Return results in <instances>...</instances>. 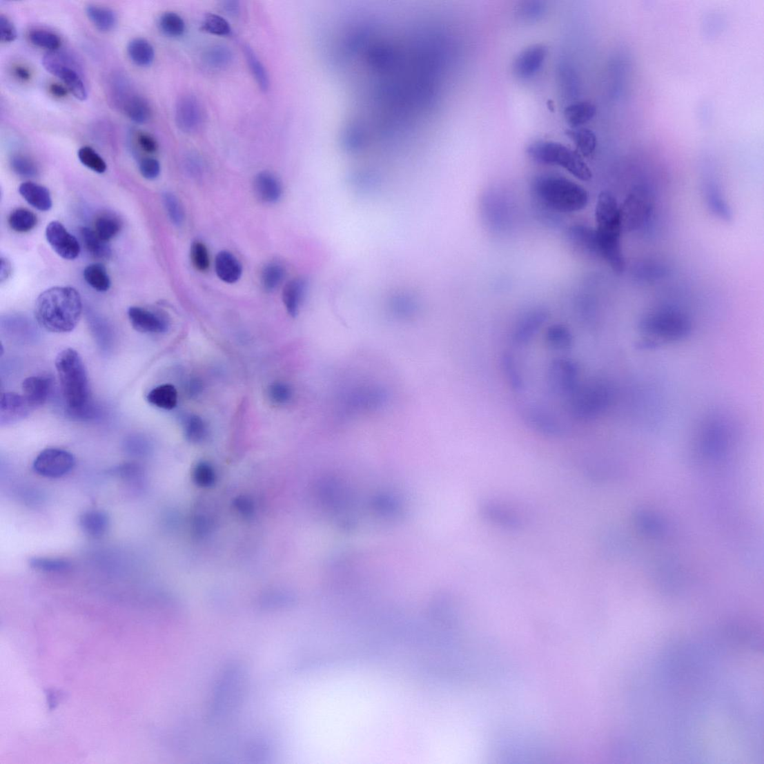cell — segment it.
<instances>
[{
  "label": "cell",
  "instance_id": "29",
  "mask_svg": "<svg viewBox=\"0 0 764 764\" xmlns=\"http://www.w3.org/2000/svg\"><path fill=\"white\" fill-rule=\"evenodd\" d=\"M244 52L248 68H250L257 86L262 91H268L271 86L268 70L250 46L245 45Z\"/></svg>",
  "mask_w": 764,
  "mask_h": 764
},
{
  "label": "cell",
  "instance_id": "54",
  "mask_svg": "<svg viewBox=\"0 0 764 764\" xmlns=\"http://www.w3.org/2000/svg\"><path fill=\"white\" fill-rule=\"evenodd\" d=\"M50 93L55 97L62 98L68 95V89L58 83H53L50 86Z\"/></svg>",
  "mask_w": 764,
  "mask_h": 764
},
{
  "label": "cell",
  "instance_id": "1",
  "mask_svg": "<svg viewBox=\"0 0 764 764\" xmlns=\"http://www.w3.org/2000/svg\"><path fill=\"white\" fill-rule=\"evenodd\" d=\"M82 311L79 293L71 287H54L37 299L35 317L39 326L52 333H68L79 324Z\"/></svg>",
  "mask_w": 764,
  "mask_h": 764
},
{
  "label": "cell",
  "instance_id": "50",
  "mask_svg": "<svg viewBox=\"0 0 764 764\" xmlns=\"http://www.w3.org/2000/svg\"><path fill=\"white\" fill-rule=\"evenodd\" d=\"M137 142L141 148L147 153H154L159 149L158 142L151 135L141 133L137 135Z\"/></svg>",
  "mask_w": 764,
  "mask_h": 764
},
{
  "label": "cell",
  "instance_id": "19",
  "mask_svg": "<svg viewBox=\"0 0 764 764\" xmlns=\"http://www.w3.org/2000/svg\"><path fill=\"white\" fill-rule=\"evenodd\" d=\"M19 192L28 204L39 210L48 211L52 206L50 190L38 184L31 182L22 183Z\"/></svg>",
  "mask_w": 764,
  "mask_h": 764
},
{
  "label": "cell",
  "instance_id": "40",
  "mask_svg": "<svg viewBox=\"0 0 764 764\" xmlns=\"http://www.w3.org/2000/svg\"><path fill=\"white\" fill-rule=\"evenodd\" d=\"M119 230H121V224L113 217L103 216L96 221L95 232L106 242L112 240L119 233Z\"/></svg>",
  "mask_w": 764,
  "mask_h": 764
},
{
  "label": "cell",
  "instance_id": "17",
  "mask_svg": "<svg viewBox=\"0 0 764 764\" xmlns=\"http://www.w3.org/2000/svg\"><path fill=\"white\" fill-rule=\"evenodd\" d=\"M79 527L86 536L95 539L104 537L110 525L108 514L99 510L83 513L79 518Z\"/></svg>",
  "mask_w": 764,
  "mask_h": 764
},
{
  "label": "cell",
  "instance_id": "10",
  "mask_svg": "<svg viewBox=\"0 0 764 764\" xmlns=\"http://www.w3.org/2000/svg\"><path fill=\"white\" fill-rule=\"evenodd\" d=\"M175 119L183 133L197 132L204 122V110L198 99L190 95L182 96L175 108Z\"/></svg>",
  "mask_w": 764,
  "mask_h": 764
},
{
  "label": "cell",
  "instance_id": "11",
  "mask_svg": "<svg viewBox=\"0 0 764 764\" xmlns=\"http://www.w3.org/2000/svg\"><path fill=\"white\" fill-rule=\"evenodd\" d=\"M46 237L53 251L63 259L73 260L79 256L81 248L77 239L58 221H52L46 228Z\"/></svg>",
  "mask_w": 764,
  "mask_h": 764
},
{
  "label": "cell",
  "instance_id": "48",
  "mask_svg": "<svg viewBox=\"0 0 764 764\" xmlns=\"http://www.w3.org/2000/svg\"><path fill=\"white\" fill-rule=\"evenodd\" d=\"M17 37L13 23L3 14L0 15V40L3 43H12Z\"/></svg>",
  "mask_w": 764,
  "mask_h": 764
},
{
  "label": "cell",
  "instance_id": "44",
  "mask_svg": "<svg viewBox=\"0 0 764 764\" xmlns=\"http://www.w3.org/2000/svg\"><path fill=\"white\" fill-rule=\"evenodd\" d=\"M11 164L13 170L21 177H34L38 174V168H37L35 164L23 155H17L14 156Z\"/></svg>",
  "mask_w": 764,
  "mask_h": 764
},
{
  "label": "cell",
  "instance_id": "27",
  "mask_svg": "<svg viewBox=\"0 0 764 764\" xmlns=\"http://www.w3.org/2000/svg\"><path fill=\"white\" fill-rule=\"evenodd\" d=\"M566 135L571 139L577 147V149L585 157H591L596 150L598 144L596 134L587 128H571L566 132Z\"/></svg>",
  "mask_w": 764,
  "mask_h": 764
},
{
  "label": "cell",
  "instance_id": "43",
  "mask_svg": "<svg viewBox=\"0 0 764 764\" xmlns=\"http://www.w3.org/2000/svg\"><path fill=\"white\" fill-rule=\"evenodd\" d=\"M163 202L172 223L176 226H181L185 215L177 197L172 193L167 192L164 193Z\"/></svg>",
  "mask_w": 764,
  "mask_h": 764
},
{
  "label": "cell",
  "instance_id": "35",
  "mask_svg": "<svg viewBox=\"0 0 764 764\" xmlns=\"http://www.w3.org/2000/svg\"><path fill=\"white\" fill-rule=\"evenodd\" d=\"M159 26L161 31L170 38H179L186 30L185 21L179 14L173 12H165L160 17Z\"/></svg>",
  "mask_w": 764,
  "mask_h": 764
},
{
  "label": "cell",
  "instance_id": "4",
  "mask_svg": "<svg viewBox=\"0 0 764 764\" xmlns=\"http://www.w3.org/2000/svg\"><path fill=\"white\" fill-rule=\"evenodd\" d=\"M527 153L533 161L542 165L559 166L580 180L587 182L592 179V171L581 155L562 144L536 141L528 146Z\"/></svg>",
  "mask_w": 764,
  "mask_h": 764
},
{
  "label": "cell",
  "instance_id": "38",
  "mask_svg": "<svg viewBox=\"0 0 764 764\" xmlns=\"http://www.w3.org/2000/svg\"><path fill=\"white\" fill-rule=\"evenodd\" d=\"M201 30L217 36H228L231 34L232 28L222 16L216 14H208L202 23Z\"/></svg>",
  "mask_w": 764,
  "mask_h": 764
},
{
  "label": "cell",
  "instance_id": "26",
  "mask_svg": "<svg viewBox=\"0 0 764 764\" xmlns=\"http://www.w3.org/2000/svg\"><path fill=\"white\" fill-rule=\"evenodd\" d=\"M127 52L132 61L139 67L151 66L155 59L153 45L144 39H135L128 43Z\"/></svg>",
  "mask_w": 764,
  "mask_h": 764
},
{
  "label": "cell",
  "instance_id": "49",
  "mask_svg": "<svg viewBox=\"0 0 764 764\" xmlns=\"http://www.w3.org/2000/svg\"><path fill=\"white\" fill-rule=\"evenodd\" d=\"M636 272L640 280L650 281L662 277L665 273V268L661 265L651 264L639 266Z\"/></svg>",
  "mask_w": 764,
  "mask_h": 764
},
{
  "label": "cell",
  "instance_id": "56",
  "mask_svg": "<svg viewBox=\"0 0 764 764\" xmlns=\"http://www.w3.org/2000/svg\"><path fill=\"white\" fill-rule=\"evenodd\" d=\"M15 76L21 81H28L31 78V72L26 68L23 66H17L14 70Z\"/></svg>",
  "mask_w": 764,
  "mask_h": 764
},
{
  "label": "cell",
  "instance_id": "25",
  "mask_svg": "<svg viewBox=\"0 0 764 764\" xmlns=\"http://www.w3.org/2000/svg\"><path fill=\"white\" fill-rule=\"evenodd\" d=\"M86 14L90 22L101 32L112 31L117 25L116 14L108 7L90 5L86 8Z\"/></svg>",
  "mask_w": 764,
  "mask_h": 764
},
{
  "label": "cell",
  "instance_id": "12",
  "mask_svg": "<svg viewBox=\"0 0 764 764\" xmlns=\"http://www.w3.org/2000/svg\"><path fill=\"white\" fill-rule=\"evenodd\" d=\"M547 55L545 46L532 45L522 51L513 63V72L521 79H529L535 77L544 64Z\"/></svg>",
  "mask_w": 764,
  "mask_h": 764
},
{
  "label": "cell",
  "instance_id": "23",
  "mask_svg": "<svg viewBox=\"0 0 764 764\" xmlns=\"http://www.w3.org/2000/svg\"><path fill=\"white\" fill-rule=\"evenodd\" d=\"M596 114V107L587 101L570 105L565 110L566 121L572 128H578L591 121Z\"/></svg>",
  "mask_w": 764,
  "mask_h": 764
},
{
  "label": "cell",
  "instance_id": "7",
  "mask_svg": "<svg viewBox=\"0 0 764 764\" xmlns=\"http://www.w3.org/2000/svg\"><path fill=\"white\" fill-rule=\"evenodd\" d=\"M482 518L496 527L509 531L522 529L528 518L518 505L500 500H487L480 506Z\"/></svg>",
  "mask_w": 764,
  "mask_h": 764
},
{
  "label": "cell",
  "instance_id": "22",
  "mask_svg": "<svg viewBox=\"0 0 764 764\" xmlns=\"http://www.w3.org/2000/svg\"><path fill=\"white\" fill-rule=\"evenodd\" d=\"M122 109L127 117L136 124H146L152 116L149 103L144 97L134 94L126 101Z\"/></svg>",
  "mask_w": 764,
  "mask_h": 764
},
{
  "label": "cell",
  "instance_id": "28",
  "mask_svg": "<svg viewBox=\"0 0 764 764\" xmlns=\"http://www.w3.org/2000/svg\"><path fill=\"white\" fill-rule=\"evenodd\" d=\"M705 196L707 206L716 217L725 221H729L732 219V210L723 198L717 186L714 184L706 186Z\"/></svg>",
  "mask_w": 764,
  "mask_h": 764
},
{
  "label": "cell",
  "instance_id": "55",
  "mask_svg": "<svg viewBox=\"0 0 764 764\" xmlns=\"http://www.w3.org/2000/svg\"><path fill=\"white\" fill-rule=\"evenodd\" d=\"M223 8L226 13L230 15H237L240 12V3L237 1L224 2Z\"/></svg>",
  "mask_w": 764,
  "mask_h": 764
},
{
  "label": "cell",
  "instance_id": "46",
  "mask_svg": "<svg viewBox=\"0 0 764 764\" xmlns=\"http://www.w3.org/2000/svg\"><path fill=\"white\" fill-rule=\"evenodd\" d=\"M268 395L271 400L278 404H284L290 401L292 391L290 386L282 382H275L269 386Z\"/></svg>",
  "mask_w": 764,
  "mask_h": 764
},
{
  "label": "cell",
  "instance_id": "30",
  "mask_svg": "<svg viewBox=\"0 0 764 764\" xmlns=\"http://www.w3.org/2000/svg\"><path fill=\"white\" fill-rule=\"evenodd\" d=\"M234 59L233 52L226 45L211 46L204 53V60L206 66L215 70L228 68Z\"/></svg>",
  "mask_w": 764,
  "mask_h": 764
},
{
  "label": "cell",
  "instance_id": "16",
  "mask_svg": "<svg viewBox=\"0 0 764 764\" xmlns=\"http://www.w3.org/2000/svg\"><path fill=\"white\" fill-rule=\"evenodd\" d=\"M254 190L257 198L266 204H274L280 200L282 195L280 181L269 171H262L257 174L254 180Z\"/></svg>",
  "mask_w": 764,
  "mask_h": 764
},
{
  "label": "cell",
  "instance_id": "39",
  "mask_svg": "<svg viewBox=\"0 0 764 764\" xmlns=\"http://www.w3.org/2000/svg\"><path fill=\"white\" fill-rule=\"evenodd\" d=\"M78 157L83 165L97 173H104L107 169L106 161L90 146H83L78 152Z\"/></svg>",
  "mask_w": 764,
  "mask_h": 764
},
{
  "label": "cell",
  "instance_id": "41",
  "mask_svg": "<svg viewBox=\"0 0 764 764\" xmlns=\"http://www.w3.org/2000/svg\"><path fill=\"white\" fill-rule=\"evenodd\" d=\"M547 5L542 1H527L519 8V17L525 21L536 22L546 13Z\"/></svg>",
  "mask_w": 764,
  "mask_h": 764
},
{
  "label": "cell",
  "instance_id": "36",
  "mask_svg": "<svg viewBox=\"0 0 764 764\" xmlns=\"http://www.w3.org/2000/svg\"><path fill=\"white\" fill-rule=\"evenodd\" d=\"M285 271L279 263L266 264L262 273V286L266 291H273L280 287L284 279Z\"/></svg>",
  "mask_w": 764,
  "mask_h": 764
},
{
  "label": "cell",
  "instance_id": "42",
  "mask_svg": "<svg viewBox=\"0 0 764 764\" xmlns=\"http://www.w3.org/2000/svg\"><path fill=\"white\" fill-rule=\"evenodd\" d=\"M190 259L193 265L201 272L207 271L210 266L208 248L204 243L195 242L190 247Z\"/></svg>",
  "mask_w": 764,
  "mask_h": 764
},
{
  "label": "cell",
  "instance_id": "52",
  "mask_svg": "<svg viewBox=\"0 0 764 764\" xmlns=\"http://www.w3.org/2000/svg\"><path fill=\"white\" fill-rule=\"evenodd\" d=\"M142 442L143 441L138 440V438H135V440L128 441L126 445L128 452L135 456L144 455L146 451V446L144 443H142Z\"/></svg>",
  "mask_w": 764,
  "mask_h": 764
},
{
  "label": "cell",
  "instance_id": "33",
  "mask_svg": "<svg viewBox=\"0 0 764 764\" xmlns=\"http://www.w3.org/2000/svg\"><path fill=\"white\" fill-rule=\"evenodd\" d=\"M30 566L37 571L47 574L66 573L70 569L68 560L50 557H35L30 560Z\"/></svg>",
  "mask_w": 764,
  "mask_h": 764
},
{
  "label": "cell",
  "instance_id": "53",
  "mask_svg": "<svg viewBox=\"0 0 764 764\" xmlns=\"http://www.w3.org/2000/svg\"><path fill=\"white\" fill-rule=\"evenodd\" d=\"M12 272V266L11 262H9L7 259H5V257H2L1 268H0V282L3 283L6 281L9 277H10Z\"/></svg>",
  "mask_w": 764,
  "mask_h": 764
},
{
  "label": "cell",
  "instance_id": "47",
  "mask_svg": "<svg viewBox=\"0 0 764 764\" xmlns=\"http://www.w3.org/2000/svg\"><path fill=\"white\" fill-rule=\"evenodd\" d=\"M140 172L145 179L153 180L159 176L160 163L153 158H146L140 163Z\"/></svg>",
  "mask_w": 764,
  "mask_h": 764
},
{
  "label": "cell",
  "instance_id": "9",
  "mask_svg": "<svg viewBox=\"0 0 764 764\" xmlns=\"http://www.w3.org/2000/svg\"><path fill=\"white\" fill-rule=\"evenodd\" d=\"M76 464V460L66 450L50 448L44 449L36 457L34 471L41 476L58 478L68 474Z\"/></svg>",
  "mask_w": 764,
  "mask_h": 764
},
{
  "label": "cell",
  "instance_id": "8",
  "mask_svg": "<svg viewBox=\"0 0 764 764\" xmlns=\"http://www.w3.org/2000/svg\"><path fill=\"white\" fill-rule=\"evenodd\" d=\"M653 199L649 189L634 187L620 206L623 230L634 231L647 222L652 214Z\"/></svg>",
  "mask_w": 764,
  "mask_h": 764
},
{
  "label": "cell",
  "instance_id": "6",
  "mask_svg": "<svg viewBox=\"0 0 764 764\" xmlns=\"http://www.w3.org/2000/svg\"><path fill=\"white\" fill-rule=\"evenodd\" d=\"M598 241L600 244L621 242L623 232L620 206L609 191H603L598 197L596 206Z\"/></svg>",
  "mask_w": 764,
  "mask_h": 764
},
{
  "label": "cell",
  "instance_id": "34",
  "mask_svg": "<svg viewBox=\"0 0 764 764\" xmlns=\"http://www.w3.org/2000/svg\"><path fill=\"white\" fill-rule=\"evenodd\" d=\"M9 226L17 233H28L38 224V218L32 211L26 208H17L9 216Z\"/></svg>",
  "mask_w": 764,
  "mask_h": 764
},
{
  "label": "cell",
  "instance_id": "24",
  "mask_svg": "<svg viewBox=\"0 0 764 764\" xmlns=\"http://www.w3.org/2000/svg\"><path fill=\"white\" fill-rule=\"evenodd\" d=\"M147 400L155 407L172 410L177 406L178 393L173 384H161L149 392Z\"/></svg>",
  "mask_w": 764,
  "mask_h": 764
},
{
  "label": "cell",
  "instance_id": "14",
  "mask_svg": "<svg viewBox=\"0 0 764 764\" xmlns=\"http://www.w3.org/2000/svg\"><path fill=\"white\" fill-rule=\"evenodd\" d=\"M133 327L141 333L161 334L168 330L167 321L158 313L133 306L128 311Z\"/></svg>",
  "mask_w": 764,
  "mask_h": 764
},
{
  "label": "cell",
  "instance_id": "5",
  "mask_svg": "<svg viewBox=\"0 0 764 764\" xmlns=\"http://www.w3.org/2000/svg\"><path fill=\"white\" fill-rule=\"evenodd\" d=\"M42 63L46 70L66 85L73 97L80 101L87 99L88 90L75 58L66 52L52 51L44 55Z\"/></svg>",
  "mask_w": 764,
  "mask_h": 764
},
{
  "label": "cell",
  "instance_id": "13",
  "mask_svg": "<svg viewBox=\"0 0 764 764\" xmlns=\"http://www.w3.org/2000/svg\"><path fill=\"white\" fill-rule=\"evenodd\" d=\"M32 410L23 395L3 393L0 400V424L2 427L15 424L29 416Z\"/></svg>",
  "mask_w": 764,
  "mask_h": 764
},
{
  "label": "cell",
  "instance_id": "20",
  "mask_svg": "<svg viewBox=\"0 0 764 764\" xmlns=\"http://www.w3.org/2000/svg\"><path fill=\"white\" fill-rule=\"evenodd\" d=\"M215 270L219 280L228 284H233L240 280L242 274V266L236 257L227 251L217 254L215 260Z\"/></svg>",
  "mask_w": 764,
  "mask_h": 764
},
{
  "label": "cell",
  "instance_id": "31",
  "mask_svg": "<svg viewBox=\"0 0 764 764\" xmlns=\"http://www.w3.org/2000/svg\"><path fill=\"white\" fill-rule=\"evenodd\" d=\"M83 242L91 255L99 259H108L112 251L107 242L101 239L94 230L84 227L81 230Z\"/></svg>",
  "mask_w": 764,
  "mask_h": 764
},
{
  "label": "cell",
  "instance_id": "15",
  "mask_svg": "<svg viewBox=\"0 0 764 764\" xmlns=\"http://www.w3.org/2000/svg\"><path fill=\"white\" fill-rule=\"evenodd\" d=\"M51 385V380L45 376H30L23 382V395L32 409L43 406L48 400Z\"/></svg>",
  "mask_w": 764,
  "mask_h": 764
},
{
  "label": "cell",
  "instance_id": "3",
  "mask_svg": "<svg viewBox=\"0 0 764 764\" xmlns=\"http://www.w3.org/2000/svg\"><path fill=\"white\" fill-rule=\"evenodd\" d=\"M64 401L70 413L85 417L89 413V384L86 368L75 349L59 353L55 362Z\"/></svg>",
  "mask_w": 764,
  "mask_h": 764
},
{
  "label": "cell",
  "instance_id": "51",
  "mask_svg": "<svg viewBox=\"0 0 764 764\" xmlns=\"http://www.w3.org/2000/svg\"><path fill=\"white\" fill-rule=\"evenodd\" d=\"M195 476L201 484L207 485L213 481V469L206 464H200L196 469Z\"/></svg>",
  "mask_w": 764,
  "mask_h": 764
},
{
  "label": "cell",
  "instance_id": "32",
  "mask_svg": "<svg viewBox=\"0 0 764 764\" xmlns=\"http://www.w3.org/2000/svg\"><path fill=\"white\" fill-rule=\"evenodd\" d=\"M84 279L92 288L99 292H106L110 287V280L105 266L100 263L86 266Z\"/></svg>",
  "mask_w": 764,
  "mask_h": 764
},
{
  "label": "cell",
  "instance_id": "2",
  "mask_svg": "<svg viewBox=\"0 0 764 764\" xmlns=\"http://www.w3.org/2000/svg\"><path fill=\"white\" fill-rule=\"evenodd\" d=\"M531 195L538 204L558 213H574L586 208L587 191L575 182L558 175L544 174L533 179Z\"/></svg>",
  "mask_w": 764,
  "mask_h": 764
},
{
  "label": "cell",
  "instance_id": "45",
  "mask_svg": "<svg viewBox=\"0 0 764 764\" xmlns=\"http://www.w3.org/2000/svg\"><path fill=\"white\" fill-rule=\"evenodd\" d=\"M186 433L188 439L192 442H199L206 435V427L204 421L197 416L189 418L186 422Z\"/></svg>",
  "mask_w": 764,
  "mask_h": 764
},
{
  "label": "cell",
  "instance_id": "18",
  "mask_svg": "<svg viewBox=\"0 0 764 764\" xmlns=\"http://www.w3.org/2000/svg\"><path fill=\"white\" fill-rule=\"evenodd\" d=\"M568 237L569 241L582 252L600 257L596 228L577 224L569 229Z\"/></svg>",
  "mask_w": 764,
  "mask_h": 764
},
{
  "label": "cell",
  "instance_id": "37",
  "mask_svg": "<svg viewBox=\"0 0 764 764\" xmlns=\"http://www.w3.org/2000/svg\"><path fill=\"white\" fill-rule=\"evenodd\" d=\"M29 39L36 47L48 50L50 52L59 50L61 44L59 35L44 30L32 31L30 33Z\"/></svg>",
  "mask_w": 764,
  "mask_h": 764
},
{
  "label": "cell",
  "instance_id": "21",
  "mask_svg": "<svg viewBox=\"0 0 764 764\" xmlns=\"http://www.w3.org/2000/svg\"><path fill=\"white\" fill-rule=\"evenodd\" d=\"M307 283L301 278L293 279L285 285L282 298L285 307L292 317L297 315L301 303L305 297Z\"/></svg>",
  "mask_w": 764,
  "mask_h": 764
}]
</instances>
